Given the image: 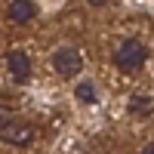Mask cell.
I'll list each match as a JSON object with an SVG mask.
<instances>
[{"label": "cell", "instance_id": "10", "mask_svg": "<svg viewBox=\"0 0 154 154\" xmlns=\"http://www.w3.org/2000/svg\"><path fill=\"white\" fill-rule=\"evenodd\" d=\"M142 154H154V142H151V145H145V148H142Z\"/></svg>", "mask_w": 154, "mask_h": 154}, {"label": "cell", "instance_id": "8", "mask_svg": "<svg viewBox=\"0 0 154 154\" xmlns=\"http://www.w3.org/2000/svg\"><path fill=\"white\" fill-rule=\"evenodd\" d=\"M9 120H12V111H9V108H3V105H0V133L6 130V123H9Z\"/></svg>", "mask_w": 154, "mask_h": 154}, {"label": "cell", "instance_id": "3", "mask_svg": "<svg viewBox=\"0 0 154 154\" xmlns=\"http://www.w3.org/2000/svg\"><path fill=\"white\" fill-rule=\"evenodd\" d=\"M34 136H37V130L31 123H25V120H9L6 123V130H3V139L9 145H19V148H25V145H31L34 142Z\"/></svg>", "mask_w": 154, "mask_h": 154}, {"label": "cell", "instance_id": "7", "mask_svg": "<svg viewBox=\"0 0 154 154\" xmlns=\"http://www.w3.org/2000/svg\"><path fill=\"white\" fill-rule=\"evenodd\" d=\"M74 96H77V102H83V105H96V102H99L96 86L89 83V80H83L80 86H77V89H74Z\"/></svg>", "mask_w": 154, "mask_h": 154}, {"label": "cell", "instance_id": "6", "mask_svg": "<svg viewBox=\"0 0 154 154\" xmlns=\"http://www.w3.org/2000/svg\"><path fill=\"white\" fill-rule=\"evenodd\" d=\"M130 114H136V117H148V114H154V102L145 93L130 96Z\"/></svg>", "mask_w": 154, "mask_h": 154}, {"label": "cell", "instance_id": "1", "mask_svg": "<svg viewBox=\"0 0 154 154\" xmlns=\"http://www.w3.org/2000/svg\"><path fill=\"white\" fill-rule=\"evenodd\" d=\"M148 59V49L142 40H123L114 46V65L120 71H139Z\"/></svg>", "mask_w": 154, "mask_h": 154}, {"label": "cell", "instance_id": "5", "mask_svg": "<svg viewBox=\"0 0 154 154\" xmlns=\"http://www.w3.org/2000/svg\"><path fill=\"white\" fill-rule=\"evenodd\" d=\"M34 16H37V6L31 3V0H9V6H6V19H9V22L28 25Z\"/></svg>", "mask_w": 154, "mask_h": 154}, {"label": "cell", "instance_id": "4", "mask_svg": "<svg viewBox=\"0 0 154 154\" xmlns=\"http://www.w3.org/2000/svg\"><path fill=\"white\" fill-rule=\"evenodd\" d=\"M6 65H9L12 80H16V83H25L31 77V56H25L22 49H12V53L6 56Z\"/></svg>", "mask_w": 154, "mask_h": 154}, {"label": "cell", "instance_id": "2", "mask_svg": "<svg viewBox=\"0 0 154 154\" xmlns=\"http://www.w3.org/2000/svg\"><path fill=\"white\" fill-rule=\"evenodd\" d=\"M53 68L59 71V77H77V74L83 71V56H80V49H74V46H62V49H56Z\"/></svg>", "mask_w": 154, "mask_h": 154}, {"label": "cell", "instance_id": "9", "mask_svg": "<svg viewBox=\"0 0 154 154\" xmlns=\"http://www.w3.org/2000/svg\"><path fill=\"white\" fill-rule=\"evenodd\" d=\"M86 3H89V6H105L108 0H86Z\"/></svg>", "mask_w": 154, "mask_h": 154}]
</instances>
